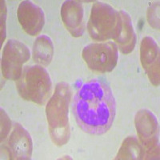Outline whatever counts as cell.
Listing matches in <instances>:
<instances>
[{"instance_id":"6da1fadb","label":"cell","mask_w":160,"mask_h":160,"mask_svg":"<svg viewBox=\"0 0 160 160\" xmlns=\"http://www.w3.org/2000/svg\"><path fill=\"white\" fill-rule=\"evenodd\" d=\"M72 111L77 123L84 132L102 135L112 126L116 103L109 86L98 79L82 84L72 102Z\"/></svg>"},{"instance_id":"7a4b0ae2","label":"cell","mask_w":160,"mask_h":160,"mask_svg":"<svg viewBox=\"0 0 160 160\" xmlns=\"http://www.w3.org/2000/svg\"><path fill=\"white\" fill-rule=\"evenodd\" d=\"M71 96L70 86L59 82L46 108L50 135L57 146L65 145L70 138L68 111Z\"/></svg>"},{"instance_id":"3957f363","label":"cell","mask_w":160,"mask_h":160,"mask_svg":"<svg viewBox=\"0 0 160 160\" xmlns=\"http://www.w3.org/2000/svg\"><path fill=\"white\" fill-rule=\"evenodd\" d=\"M16 88L25 100L44 105L52 92V82L49 73L43 67L28 66L17 80Z\"/></svg>"},{"instance_id":"277c9868","label":"cell","mask_w":160,"mask_h":160,"mask_svg":"<svg viewBox=\"0 0 160 160\" xmlns=\"http://www.w3.org/2000/svg\"><path fill=\"white\" fill-rule=\"evenodd\" d=\"M119 20V13L108 3L95 2L91 8L88 29L93 40L103 42L114 38Z\"/></svg>"},{"instance_id":"5b68a950","label":"cell","mask_w":160,"mask_h":160,"mask_svg":"<svg viewBox=\"0 0 160 160\" xmlns=\"http://www.w3.org/2000/svg\"><path fill=\"white\" fill-rule=\"evenodd\" d=\"M135 122L138 138L144 150V158H158L159 128L156 117L148 110H141L135 115Z\"/></svg>"},{"instance_id":"8992f818","label":"cell","mask_w":160,"mask_h":160,"mask_svg":"<svg viewBox=\"0 0 160 160\" xmlns=\"http://www.w3.org/2000/svg\"><path fill=\"white\" fill-rule=\"evenodd\" d=\"M82 55L91 71L111 72L118 62V47L114 42L91 43L83 48Z\"/></svg>"},{"instance_id":"52a82bcc","label":"cell","mask_w":160,"mask_h":160,"mask_svg":"<svg viewBox=\"0 0 160 160\" xmlns=\"http://www.w3.org/2000/svg\"><path fill=\"white\" fill-rule=\"evenodd\" d=\"M29 48L18 40L10 39L5 45L2 56V76L9 80H18L22 72V66L30 59Z\"/></svg>"},{"instance_id":"ba28073f","label":"cell","mask_w":160,"mask_h":160,"mask_svg":"<svg viewBox=\"0 0 160 160\" xmlns=\"http://www.w3.org/2000/svg\"><path fill=\"white\" fill-rule=\"evenodd\" d=\"M18 19L26 33L31 36L39 34L45 23L42 8L31 1H22L18 8Z\"/></svg>"},{"instance_id":"9c48e42d","label":"cell","mask_w":160,"mask_h":160,"mask_svg":"<svg viewBox=\"0 0 160 160\" xmlns=\"http://www.w3.org/2000/svg\"><path fill=\"white\" fill-rule=\"evenodd\" d=\"M141 63L151 83L159 86V48L151 37L142 38L140 45Z\"/></svg>"},{"instance_id":"30bf717a","label":"cell","mask_w":160,"mask_h":160,"mask_svg":"<svg viewBox=\"0 0 160 160\" xmlns=\"http://www.w3.org/2000/svg\"><path fill=\"white\" fill-rule=\"evenodd\" d=\"M33 150L31 135L19 123H15L8 140V152L11 159H30Z\"/></svg>"},{"instance_id":"8fae6325","label":"cell","mask_w":160,"mask_h":160,"mask_svg":"<svg viewBox=\"0 0 160 160\" xmlns=\"http://www.w3.org/2000/svg\"><path fill=\"white\" fill-rule=\"evenodd\" d=\"M61 17L65 28L74 37L82 36L85 29L84 11L81 2L66 1L61 8Z\"/></svg>"},{"instance_id":"7c38bea8","label":"cell","mask_w":160,"mask_h":160,"mask_svg":"<svg viewBox=\"0 0 160 160\" xmlns=\"http://www.w3.org/2000/svg\"><path fill=\"white\" fill-rule=\"evenodd\" d=\"M118 13L119 20L116 34L113 39L118 45L120 51L125 55H128L135 48L136 35L130 15L124 11H120Z\"/></svg>"},{"instance_id":"4fadbf2b","label":"cell","mask_w":160,"mask_h":160,"mask_svg":"<svg viewBox=\"0 0 160 160\" xmlns=\"http://www.w3.org/2000/svg\"><path fill=\"white\" fill-rule=\"evenodd\" d=\"M54 55V46L52 41L45 35L36 38L33 46V58L35 62L42 66L51 63Z\"/></svg>"},{"instance_id":"5bb4252c","label":"cell","mask_w":160,"mask_h":160,"mask_svg":"<svg viewBox=\"0 0 160 160\" xmlns=\"http://www.w3.org/2000/svg\"><path fill=\"white\" fill-rule=\"evenodd\" d=\"M142 146L134 136H129L122 142L115 159H142L144 158Z\"/></svg>"},{"instance_id":"9a60e30c","label":"cell","mask_w":160,"mask_h":160,"mask_svg":"<svg viewBox=\"0 0 160 160\" xmlns=\"http://www.w3.org/2000/svg\"><path fill=\"white\" fill-rule=\"evenodd\" d=\"M159 4H154L149 8L148 13V22H149L150 25L155 29H159V10L158 7Z\"/></svg>"},{"instance_id":"2e32d148","label":"cell","mask_w":160,"mask_h":160,"mask_svg":"<svg viewBox=\"0 0 160 160\" xmlns=\"http://www.w3.org/2000/svg\"><path fill=\"white\" fill-rule=\"evenodd\" d=\"M1 121H2V123H3V130H2V132H1V139H4L6 138V136L8 135V132H9V130L11 129V123L6 125V118H7V116L8 115L6 114L5 111H3L2 110H1Z\"/></svg>"}]
</instances>
